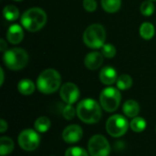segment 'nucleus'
<instances>
[{
  "label": "nucleus",
  "instance_id": "9",
  "mask_svg": "<svg viewBox=\"0 0 156 156\" xmlns=\"http://www.w3.org/2000/svg\"><path fill=\"white\" fill-rule=\"evenodd\" d=\"M88 151L91 156H109L111 145L106 137L101 134H95L88 143Z\"/></svg>",
  "mask_w": 156,
  "mask_h": 156
},
{
  "label": "nucleus",
  "instance_id": "18",
  "mask_svg": "<svg viewBox=\"0 0 156 156\" xmlns=\"http://www.w3.org/2000/svg\"><path fill=\"white\" fill-rule=\"evenodd\" d=\"M155 33V29H154V26L150 23V22H144L141 25L140 27V35L141 37L145 39V40H149L151 38L154 37Z\"/></svg>",
  "mask_w": 156,
  "mask_h": 156
},
{
  "label": "nucleus",
  "instance_id": "15",
  "mask_svg": "<svg viewBox=\"0 0 156 156\" xmlns=\"http://www.w3.org/2000/svg\"><path fill=\"white\" fill-rule=\"evenodd\" d=\"M122 111L127 117L134 118L138 116L140 112V105L134 100H128L124 102L122 106Z\"/></svg>",
  "mask_w": 156,
  "mask_h": 156
},
{
  "label": "nucleus",
  "instance_id": "21",
  "mask_svg": "<svg viewBox=\"0 0 156 156\" xmlns=\"http://www.w3.org/2000/svg\"><path fill=\"white\" fill-rule=\"evenodd\" d=\"M102 8L108 13L117 12L122 5V0H101Z\"/></svg>",
  "mask_w": 156,
  "mask_h": 156
},
{
  "label": "nucleus",
  "instance_id": "28",
  "mask_svg": "<svg viewBox=\"0 0 156 156\" xmlns=\"http://www.w3.org/2000/svg\"><path fill=\"white\" fill-rule=\"evenodd\" d=\"M83 7L88 12H93L97 8L96 0H83Z\"/></svg>",
  "mask_w": 156,
  "mask_h": 156
},
{
  "label": "nucleus",
  "instance_id": "14",
  "mask_svg": "<svg viewBox=\"0 0 156 156\" xmlns=\"http://www.w3.org/2000/svg\"><path fill=\"white\" fill-rule=\"evenodd\" d=\"M117 79H118L117 71L112 67L106 66L102 68V69L100 72V80L104 85H108V86L112 85L117 81Z\"/></svg>",
  "mask_w": 156,
  "mask_h": 156
},
{
  "label": "nucleus",
  "instance_id": "6",
  "mask_svg": "<svg viewBox=\"0 0 156 156\" xmlns=\"http://www.w3.org/2000/svg\"><path fill=\"white\" fill-rule=\"evenodd\" d=\"M122 101V95L117 88L108 87L101 90L100 94V104L101 108L106 111L107 112H115Z\"/></svg>",
  "mask_w": 156,
  "mask_h": 156
},
{
  "label": "nucleus",
  "instance_id": "19",
  "mask_svg": "<svg viewBox=\"0 0 156 156\" xmlns=\"http://www.w3.org/2000/svg\"><path fill=\"white\" fill-rule=\"evenodd\" d=\"M51 126L50 120L46 116H41L37 118L34 122V128L38 133H46L49 130Z\"/></svg>",
  "mask_w": 156,
  "mask_h": 156
},
{
  "label": "nucleus",
  "instance_id": "25",
  "mask_svg": "<svg viewBox=\"0 0 156 156\" xmlns=\"http://www.w3.org/2000/svg\"><path fill=\"white\" fill-rule=\"evenodd\" d=\"M65 156H89V154L84 148L73 146L67 149V151L65 152Z\"/></svg>",
  "mask_w": 156,
  "mask_h": 156
},
{
  "label": "nucleus",
  "instance_id": "2",
  "mask_svg": "<svg viewBox=\"0 0 156 156\" xmlns=\"http://www.w3.org/2000/svg\"><path fill=\"white\" fill-rule=\"evenodd\" d=\"M61 84V77L58 71L53 69H47L43 70L37 80V88L44 94H51L56 92Z\"/></svg>",
  "mask_w": 156,
  "mask_h": 156
},
{
  "label": "nucleus",
  "instance_id": "29",
  "mask_svg": "<svg viewBox=\"0 0 156 156\" xmlns=\"http://www.w3.org/2000/svg\"><path fill=\"white\" fill-rule=\"evenodd\" d=\"M7 129H8L7 122L4 119H1L0 120V133H4L5 131H7Z\"/></svg>",
  "mask_w": 156,
  "mask_h": 156
},
{
  "label": "nucleus",
  "instance_id": "4",
  "mask_svg": "<svg viewBox=\"0 0 156 156\" xmlns=\"http://www.w3.org/2000/svg\"><path fill=\"white\" fill-rule=\"evenodd\" d=\"M5 65L11 70H20L24 69L29 60L27 52L20 48L8 49L5 52L4 57Z\"/></svg>",
  "mask_w": 156,
  "mask_h": 156
},
{
  "label": "nucleus",
  "instance_id": "33",
  "mask_svg": "<svg viewBox=\"0 0 156 156\" xmlns=\"http://www.w3.org/2000/svg\"><path fill=\"white\" fill-rule=\"evenodd\" d=\"M151 1H156V0H151Z\"/></svg>",
  "mask_w": 156,
  "mask_h": 156
},
{
  "label": "nucleus",
  "instance_id": "31",
  "mask_svg": "<svg viewBox=\"0 0 156 156\" xmlns=\"http://www.w3.org/2000/svg\"><path fill=\"white\" fill-rule=\"evenodd\" d=\"M0 74H1V81H0V85L2 86L3 83H4V80H5V73H4V70L3 69L1 68L0 69Z\"/></svg>",
  "mask_w": 156,
  "mask_h": 156
},
{
  "label": "nucleus",
  "instance_id": "30",
  "mask_svg": "<svg viewBox=\"0 0 156 156\" xmlns=\"http://www.w3.org/2000/svg\"><path fill=\"white\" fill-rule=\"evenodd\" d=\"M5 49H6V43L4 39H1L0 40V50L2 52H4V51H6Z\"/></svg>",
  "mask_w": 156,
  "mask_h": 156
},
{
  "label": "nucleus",
  "instance_id": "7",
  "mask_svg": "<svg viewBox=\"0 0 156 156\" xmlns=\"http://www.w3.org/2000/svg\"><path fill=\"white\" fill-rule=\"evenodd\" d=\"M129 126L130 124L124 116L121 114H114L107 120L106 131L112 137L119 138L127 133Z\"/></svg>",
  "mask_w": 156,
  "mask_h": 156
},
{
  "label": "nucleus",
  "instance_id": "17",
  "mask_svg": "<svg viewBox=\"0 0 156 156\" xmlns=\"http://www.w3.org/2000/svg\"><path fill=\"white\" fill-rule=\"evenodd\" d=\"M15 148L14 142L11 138L3 136L0 138V154L1 156L8 155Z\"/></svg>",
  "mask_w": 156,
  "mask_h": 156
},
{
  "label": "nucleus",
  "instance_id": "22",
  "mask_svg": "<svg viewBox=\"0 0 156 156\" xmlns=\"http://www.w3.org/2000/svg\"><path fill=\"white\" fill-rule=\"evenodd\" d=\"M147 126L146 121L143 117L136 116L133 118L132 122H130V127L134 133H142L145 130Z\"/></svg>",
  "mask_w": 156,
  "mask_h": 156
},
{
  "label": "nucleus",
  "instance_id": "23",
  "mask_svg": "<svg viewBox=\"0 0 156 156\" xmlns=\"http://www.w3.org/2000/svg\"><path fill=\"white\" fill-rule=\"evenodd\" d=\"M3 15L5 18L8 21H14L16 20L19 16V10L17 9L16 6L13 5H9L5 6L3 10Z\"/></svg>",
  "mask_w": 156,
  "mask_h": 156
},
{
  "label": "nucleus",
  "instance_id": "24",
  "mask_svg": "<svg viewBox=\"0 0 156 156\" xmlns=\"http://www.w3.org/2000/svg\"><path fill=\"white\" fill-rule=\"evenodd\" d=\"M141 13L145 16H150L153 15V13L154 12V5L153 3V1L151 0H146L144 2L142 3L141 7H140Z\"/></svg>",
  "mask_w": 156,
  "mask_h": 156
},
{
  "label": "nucleus",
  "instance_id": "26",
  "mask_svg": "<svg viewBox=\"0 0 156 156\" xmlns=\"http://www.w3.org/2000/svg\"><path fill=\"white\" fill-rule=\"evenodd\" d=\"M62 115L63 117L68 120V121H71L72 119L75 118V116L77 115V109H75L73 107L72 104H67L62 111Z\"/></svg>",
  "mask_w": 156,
  "mask_h": 156
},
{
  "label": "nucleus",
  "instance_id": "8",
  "mask_svg": "<svg viewBox=\"0 0 156 156\" xmlns=\"http://www.w3.org/2000/svg\"><path fill=\"white\" fill-rule=\"evenodd\" d=\"M18 144L22 150L32 152L37 149L40 144V136L38 132L33 129H26L22 131L17 138Z\"/></svg>",
  "mask_w": 156,
  "mask_h": 156
},
{
  "label": "nucleus",
  "instance_id": "1",
  "mask_svg": "<svg viewBox=\"0 0 156 156\" xmlns=\"http://www.w3.org/2000/svg\"><path fill=\"white\" fill-rule=\"evenodd\" d=\"M77 116L87 124H93L101 119V106L93 99H84L77 106Z\"/></svg>",
  "mask_w": 156,
  "mask_h": 156
},
{
  "label": "nucleus",
  "instance_id": "27",
  "mask_svg": "<svg viewBox=\"0 0 156 156\" xmlns=\"http://www.w3.org/2000/svg\"><path fill=\"white\" fill-rule=\"evenodd\" d=\"M101 54L107 58H112L116 55V48L112 44H104L101 48Z\"/></svg>",
  "mask_w": 156,
  "mask_h": 156
},
{
  "label": "nucleus",
  "instance_id": "10",
  "mask_svg": "<svg viewBox=\"0 0 156 156\" xmlns=\"http://www.w3.org/2000/svg\"><path fill=\"white\" fill-rule=\"evenodd\" d=\"M59 94L64 102L67 104H73L79 100L80 92L76 84L72 82H67L60 88Z\"/></svg>",
  "mask_w": 156,
  "mask_h": 156
},
{
  "label": "nucleus",
  "instance_id": "11",
  "mask_svg": "<svg viewBox=\"0 0 156 156\" xmlns=\"http://www.w3.org/2000/svg\"><path fill=\"white\" fill-rule=\"evenodd\" d=\"M82 128L78 124H70L62 132V139L65 143L72 144L80 142L82 138Z\"/></svg>",
  "mask_w": 156,
  "mask_h": 156
},
{
  "label": "nucleus",
  "instance_id": "5",
  "mask_svg": "<svg viewBox=\"0 0 156 156\" xmlns=\"http://www.w3.org/2000/svg\"><path fill=\"white\" fill-rule=\"evenodd\" d=\"M105 40L106 32L104 27L100 24L89 26L83 34V41L90 48H101L105 44Z\"/></svg>",
  "mask_w": 156,
  "mask_h": 156
},
{
  "label": "nucleus",
  "instance_id": "16",
  "mask_svg": "<svg viewBox=\"0 0 156 156\" xmlns=\"http://www.w3.org/2000/svg\"><path fill=\"white\" fill-rule=\"evenodd\" d=\"M17 90H18V91L22 95L28 96V95H31L35 91L36 85H35V83L31 80L24 79V80H21L18 82V84H17Z\"/></svg>",
  "mask_w": 156,
  "mask_h": 156
},
{
  "label": "nucleus",
  "instance_id": "32",
  "mask_svg": "<svg viewBox=\"0 0 156 156\" xmlns=\"http://www.w3.org/2000/svg\"><path fill=\"white\" fill-rule=\"evenodd\" d=\"M14 1H16V2H20V1H23V0H14Z\"/></svg>",
  "mask_w": 156,
  "mask_h": 156
},
{
  "label": "nucleus",
  "instance_id": "3",
  "mask_svg": "<svg viewBox=\"0 0 156 156\" xmlns=\"http://www.w3.org/2000/svg\"><path fill=\"white\" fill-rule=\"evenodd\" d=\"M47 22L46 12L39 7H32L25 11L21 16V24L29 32L40 30Z\"/></svg>",
  "mask_w": 156,
  "mask_h": 156
},
{
  "label": "nucleus",
  "instance_id": "13",
  "mask_svg": "<svg viewBox=\"0 0 156 156\" xmlns=\"http://www.w3.org/2000/svg\"><path fill=\"white\" fill-rule=\"evenodd\" d=\"M24 37V31L21 26L17 24H14L9 27L7 32H6V38L9 43L13 45L19 44Z\"/></svg>",
  "mask_w": 156,
  "mask_h": 156
},
{
  "label": "nucleus",
  "instance_id": "12",
  "mask_svg": "<svg viewBox=\"0 0 156 156\" xmlns=\"http://www.w3.org/2000/svg\"><path fill=\"white\" fill-rule=\"evenodd\" d=\"M103 63V55L98 51H92L86 55L84 64L90 70L98 69Z\"/></svg>",
  "mask_w": 156,
  "mask_h": 156
},
{
  "label": "nucleus",
  "instance_id": "20",
  "mask_svg": "<svg viewBox=\"0 0 156 156\" xmlns=\"http://www.w3.org/2000/svg\"><path fill=\"white\" fill-rule=\"evenodd\" d=\"M117 88L121 90H129L133 86V79L128 74H122L118 77L117 81Z\"/></svg>",
  "mask_w": 156,
  "mask_h": 156
}]
</instances>
